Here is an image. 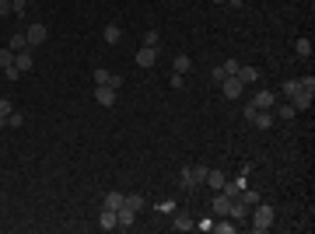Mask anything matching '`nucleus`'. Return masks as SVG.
Listing matches in <instances>:
<instances>
[{
  "mask_svg": "<svg viewBox=\"0 0 315 234\" xmlns=\"http://www.w3.org/2000/svg\"><path fill=\"white\" fill-rule=\"evenodd\" d=\"M249 217H252V231H256V234H263V231H270V227H273L277 210L270 206V203H256V206L249 210Z\"/></svg>",
  "mask_w": 315,
  "mask_h": 234,
  "instance_id": "nucleus-1",
  "label": "nucleus"
},
{
  "mask_svg": "<svg viewBox=\"0 0 315 234\" xmlns=\"http://www.w3.org/2000/svg\"><path fill=\"white\" fill-rule=\"evenodd\" d=\"M95 101H99L102 109H112L119 101V91L112 88V84H95Z\"/></svg>",
  "mask_w": 315,
  "mask_h": 234,
  "instance_id": "nucleus-2",
  "label": "nucleus"
},
{
  "mask_svg": "<svg viewBox=\"0 0 315 234\" xmlns=\"http://www.w3.org/2000/svg\"><path fill=\"white\" fill-rule=\"evenodd\" d=\"M25 39H28V46H32V49H35V46H42V42L49 39V32H46V25H39V21H35V25H28V28H25Z\"/></svg>",
  "mask_w": 315,
  "mask_h": 234,
  "instance_id": "nucleus-3",
  "label": "nucleus"
},
{
  "mask_svg": "<svg viewBox=\"0 0 315 234\" xmlns=\"http://www.w3.org/2000/svg\"><path fill=\"white\" fill-rule=\"evenodd\" d=\"M242 88H245V84H242V80H238L235 74L221 80V91H224V98H228V101H235V98H242Z\"/></svg>",
  "mask_w": 315,
  "mask_h": 234,
  "instance_id": "nucleus-4",
  "label": "nucleus"
},
{
  "mask_svg": "<svg viewBox=\"0 0 315 234\" xmlns=\"http://www.w3.org/2000/svg\"><path fill=\"white\" fill-rule=\"evenodd\" d=\"M133 59H137V67H140V70H151V67L158 63V49H151V46H140Z\"/></svg>",
  "mask_w": 315,
  "mask_h": 234,
  "instance_id": "nucleus-5",
  "label": "nucleus"
},
{
  "mask_svg": "<svg viewBox=\"0 0 315 234\" xmlns=\"http://www.w3.org/2000/svg\"><path fill=\"white\" fill-rule=\"evenodd\" d=\"M133 224H137V210H130V206L123 203V210H116V227L119 231H130Z\"/></svg>",
  "mask_w": 315,
  "mask_h": 234,
  "instance_id": "nucleus-6",
  "label": "nucleus"
},
{
  "mask_svg": "<svg viewBox=\"0 0 315 234\" xmlns=\"http://www.w3.org/2000/svg\"><path fill=\"white\" fill-rule=\"evenodd\" d=\"M249 105H252V109H273V105H277V95L263 88V91H256V95H252V101H249Z\"/></svg>",
  "mask_w": 315,
  "mask_h": 234,
  "instance_id": "nucleus-7",
  "label": "nucleus"
},
{
  "mask_svg": "<svg viewBox=\"0 0 315 234\" xmlns=\"http://www.w3.org/2000/svg\"><path fill=\"white\" fill-rule=\"evenodd\" d=\"M210 210H214V217H228V210H231V196H224L221 189H217L214 203H210Z\"/></svg>",
  "mask_w": 315,
  "mask_h": 234,
  "instance_id": "nucleus-8",
  "label": "nucleus"
},
{
  "mask_svg": "<svg viewBox=\"0 0 315 234\" xmlns=\"http://www.w3.org/2000/svg\"><path fill=\"white\" fill-rule=\"evenodd\" d=\"M14 67H18L21 74H28V70L35 67V59H32V46H28V49H21V53H14Z\"/></svg>",
  "mask_w": 315,
  "mask_h": 234,
  "instance_id": "nucleus-9",
  "label": "nucleus"
},
{
  "mask_svg": "<svg viewBox=\"0 0 315 234\" xmlns=\"http://www.w3.org/2000/svg\"><path fill=\"white\" fill-rule=\"evenodd\" d=\"M123 203H126V193H109L105 199H102V210H123Z\"/></svg>",
  "mask_w": 315,
  "mask_h": 234,
  "instance_id": "nucleus-10",
  "label": "nucleus"
},
{
  "mask_svg": "<svg viewBox=\"0 0 315 234\" xmlns=\"http://www.w3.org/2000/svg\"><path fill=\"white\" fill-rule=\"evenodd\" d=\"M235 199H242V203H245V206H249V210H252V206H256V203H263V196H259L256 189H249V185H245V189H242V193H238Z\"/></svg>",
  "mask_w": 315,
  "mask_h": 234,
  "instance_id": "nucleus-11",
  "label": "nucleus"
},
{
  "mask_svg": "<svg viewBox=\"0 0 315 234\" xmlns=\"http://www.w3.org/2000/svg\"><path fill=\"white\" fill-rule=\"evenodd\" d=\"M312 101H315V98H312V95H305V91H298V95L291 98L294 112H308V109H312Z\"/></svg>",
  "mask_w": 315,
  "mask_h": 234,
  "instance_id": "nucleus-12",
  "label": "nucleus"
},
{
  "mask_svg": "<svg viewBox=\"0 0 315 234\" xmlns=\"http://www.w3.org/2000/svg\"><path fill=\"white\" fill-rule=\"evenodd\" d=\"M203 182H207V185H210V189L217 193V189H221L228 178H224V172H217V168H207V178H203Z\"/></svg>",
  "mask_w": 315,
  "mask_h": 234,
  "instance_id": "nucleus-13",
  "label": "nucleus"
},
{
  "mask_svg": "<svg viewBox=\"0 0 315 234\" xmlns=\"http://www.w3.org/2000/svg\"><path fill=\"white\" fill-rule=\"evenodd\" d=\"M231 220H249V206L242 203V199H231V210H228Z\"/></svg>",
  "mask_w": 315,
  "mask_h": 234,
  "instance_id": "nucleus-14",
  "label": "nucleus"
},
{
  "mask_svg": "<svg viewBox=\"0 0 315 234\" xmlns=\"http://www.w3.org/2000/svg\"><path fill=\"white\" fill-rule=\"evenodd\" d=\"M235 77L242 80V84H256V80H259V70H256V67H238Z\"/></svg>",
  "mask_w": 315,
  "mask_h": 234,
  "instance_id": "nucleus-15",
  "label": "nucleus"
},
{
  "mask_svg": "<svg viewBox=\"0 0 315 234\" xmlns=\"http://www.w3.org/2000/svg\"><path fill=\"white\" fill-rule=\"evenodd\" d=\"M242 189H245V175L235 178V182H224V185H221V193H224V196H231V199H235V196L242 193Z\"/></svg>",
  "mask_w": 315,
  "mask_h": 234,
  "instance_id": "nucleus-16",
  "label": "nucleus"
},
{
  "mask_svg": "<svg viewBox=\"0 0 315 234\" xmlns=\"http://www.w3.org/2000/svg\"><path fill=\"white\" fill-rule=\"evenodd\" d=\"M172 227L186 234V231H193L196 224H193V217H189V214H175V220H172Z\"/></svg>",
  "mask_w": 315,
  "mask_h": 234,
  "instance_id": "nucleus-17",
  "label": "nucleus"
},
{
  "mask_svg": "<svg viewBox=\"0 0 315 234\" xmlns=\"http://www.w3.org/2000/svg\"><path fill=\"white\" fill-rule=\"evenodd\" d=\"M179 185H182L186 193H193V189H196V178H193V168H182V175H179Z\"/></svg>",
  "mask_w": 315,
  "mask_h": 234,
  "instance_id": "nucleus-18",
  "label": "nucleus"
},
{
  "mask_svg": "<svg viewBox=\"0 0 315 234\" xmlns=\"http://www.w3.org/2000/svg\"><path fill=\"white\" fill-rule=\"evenodd\" d=\"M102 39L109 42V46H116L123 39V32H119V25H105V32H102Z\"/></svg>",
  "mask_w": 315,
  "mask_h": 234,
  "instance_id": "nucleus-19",
  "label": "nucleus"
},
{
  "mask_svg": "<svg viewBox=\"0 0 315 234\" xmlns=\"http://www.w3.org/2000/svg\"><path fill=\"white\" fill-rule=\"evenodd\" d=\"M7 49H14V53L28 49V39H25V32H14V35H11V42H7Z\"/></svg>",
  "mask_w": 315,
  "mask_h": 234,
  "instance_id": "nucleus-20",
  "label": "nucleus"
},
{
  "mask_svg": "<svg viewBox=\"0 0 315 234\" xmlns=\"http://www.w3.org/2000/svg\"><path fill=\"white\" fill-rule=\"evenodd\" d=\"M99 227H102V231H112V227H116V214H112V210H102Z\"/></svg>",
  "mask_w": 315,
  "mask_h": 234,
  "instance_id": "nucleus-21",
  "label": "nucleus"
},
{
  "mask_svg": "<svg viewBox=\"0 0 315 234\" xmlns=\"http://www.w3.org/2000/svg\"><path fill=\"white\" fill-rule=\"evenodd\" d=\"M189 70H193V59L186 56V53H179L175 56V74H189Z\"/></svg>",
  "mask_w": 315,
  "mask_h": 234,
  "instance_id": "nucleus-22",
  "label": "nucleus"
},
{
  "mask_svg": "<svg viewBox=\"0 0 315 234\" xmlns=\"http://www.w3.org/2000/svg\"><path fill=\"white\" fill-rule=\"evenodd\" d=\"M298 112H294V105H291V101H287V105H280V109H277L273 112V119H284V122H287V119H294Z\"/></svg>",
  "mask_w": 315,
  "mask_h": 234,
  "instance_id": "nucleus-23",
  "label": "nucleus"
},
{
  "mask_svg": "<svg viewBox=\"0 0 315 234\" xmlns=\"http://www.w3.org/2000/svg\"><path fill=\"white\" fill-rule=\"evenodd\" d=\"M280 91H284L287 98H294L298 91H301V80H284V84H280Z\"/></svg>",
  "mask_w": 315,
  "mask_h": 234,
  "instance_id": "nucleus-24",
  "label": "nucleus"
},
{
  "mask_svg": "<svg viewBox=\"0 0 315 234\" xmlns=\"http://www.w3.org/2000/svg\"><path fill=\"white\" fill-rule=\"evenodd\" d=\"M144 46H151V49H158V46H161V35H158L154 28H147V32H144Z\"/></svg>",
  "mask_w": 315,
  "mask_h": 234,
  "instance_id": "nucleus-25",
  "label": "nucleus"
},
{
  "mask_svg": "<svg viewBox=\"0 0 315 234\" xmlns=\"http://www.w3.org/2000/svg\"><path fill=\"white\" fill-rule=\"evenodd\" d=\"M4 126H11V130H21V126H25V116H21V112H11V116L4 119Z\"/></svg>",
  "mask_w": 315,
  "mask_h": 234,
  "instance_id": "nucleus-26",
  "label": "nucleus"
},
{
  "mask_svg": "<svg viewBox=\"0 0 315 234\" xmlns=\"http://www.w3.org/2000/svg\"><path fill=\"white\" fill-rule=\"evenodd\" d=\"M14 112V105H11V98H0V126H4V119Z\"/></svg>",
  "mask_w": 315,
  "mask_h": 234,
  "instance_id": "nucleus-27",
  "label": "nucleus"
},
{
  "mask_svg": "<svg viewBox=\"0 0 315 234\" xmlns=\"http://www.w3.org/2000/svg\"><path fill=\"white\" fill-rule=\"evenodd\" d=\"M4 67H14V49H0V70Z\"/></svg>",
  "mask_w": 315,
  "mask_h": 234,
  "instance_id": "nucleus-28",
  "label": "nucleus"
},
{
  "mask_svg": "<svg viewBox=\"0 0 315 234\" xmlns=\"http://www.w3.org/2000/svg\"><path fill=\"white\" fill-rule=\"evenodd\" d=\"M294 49H298V56H312V42H308V39H298Z\"/></svg>",
  "mask_w": 315,
  "mask_h": 234,
  "instance_id": "nucleus-29",
  "label": "nucleus"
},
{
  "mask_svg": "<svg viewBox=\"0 0 315 234\" xmlns=\"http://www.w3.org/2000/svg\"><path fill=\"white\" fill-rule=\"evenodd\" d=\"M91 77H95V84H109V80H112V74H109L105 67H99V70H95Z\"/></svg>",
  "mask_w": 315,
  "mask_h": 234,
  "instance_id": "nucleus-30",
  "label": "nucleus"
},
{
  "mask_svg": "<svg viewBox=\"0 0 315 234\" xmlns=\"http://www.w3.org/2000/svg\"><path fill=\"white\" fill-rule=\"evenodd\" d=\"M238 67H242L238 59H224V67H221V70H224V77H231V74H238Z\"/></svg>",
  "mask_w": 315,
  "mask_h": 234,
  "instance_id": "nucleus-31",
  "label": "nucleus"
},
{
  "mask_svg": "<svg viewBox=\"0 0 315 234\" xmlns=\"http://www.w3.org/2000/svg\"><path fill=\"white\" fill-rule=\"evenodd\" d=\"M214 231L217 234H231V231H235V224H228V220H214Z\"/></svg>",
  "mask_w": 315,
  "mask_h": 234,
  "instance_id": "nucleus-32",
  "label": "nucleus"
},
{
  "mask_svg": "<svg viewBox=\"0 0 315 234\" xmlns=\"http://www.w3.org/2000/svg\"><path fill=\"white\" fill-rule=\"evenodd\" d=\"M301 91L315 98V77H301Z\"/></svg>",
  "mask_w": 315,
  "mask_h": 234,
  "instance_id": "nucleus-33",
  "label": "nucleus"
},
{
  "mask_svg": "<svg viewBox=\"0 0 315 234\" xmlns=\"http://www.w3.org/2000/svg\"><path fill=\"white\" fill-rule=\"evenodd\" d=\"M193 178H196V185H203V178H207V164H196V168H193Z\"/></svg>",
  "mask_w": 315,
  "mask_h": 234,
  "instance_id": "nucleus-34",
  "label": "nucleus"
},
{
  "mask_svg": "<svg viewBox=\"0 0 315 234\" xmlns=\"http://www.w3.org/2000/svg\"><path fill=\"white\" fill-rule=\"evenodd\" d=\"M126 206H130V210H137V214H140V206H144V199H140V196H126Z\"/></svg>",
  "mask_w": 315,
  "mask_h": 234,
  "instance_id": "nucleus-35",
  "label": "nucleus"
},
{
  "mask_svg": "<svg viewBox=\"0 0 315 234\" xmlns=\"http://www.w3.org/2000/svg\"><path fill=\"white\" fill-rule=\"evenodd\" d=\"M7 14H14V4H11V0H0V18H7Z\"/></svg>",
  "mask_w": 315,
  "mask_h": 234,
  "instance_id": "nucleus-36",
  "label": "nucleus"
},
{
  "mask_svg": "<svg viewBox=\"0 0 315 234\" xmlns=\"http://www.w3.org/2000/svg\"><path fill=\"white\" fill-rule=\"evenodd\" d=\"M168 84H172L175 91H179V88H186V74H172V80H168Z\"/></svg>",
  "mask_w": 315,
  "mask_h": 234,
  "instance_id": "nucleus-37",
  "label": "nucleus"
},
{
  "mask_svg": "<svg viewBox=\"0 0 315 234\" xmlns=\"http://www.w3.org/2000/svg\"><path fill=\"white\" fill-rule=\"evenodd\" d=\"M4 77H7V80H18L21 70H18V67H4Z\"/></svg>",
  "mask_w": 315,
  "mask_h": 234,
  "instance_id": "nucleus-38",
  "label": "nucleus"
},
{
  "mask_svg": "<svg viewBox=\"0 0 315 234\" xmlns=\"http://www.w3.org/2000/svg\"><path fill=\"white\" fill-rule=\"evenodd\" d=\"M158 210H161V214H175V203H172V199H165V203H158Z\"/></svg>",
  "mask_w": 315,
  "mask_h": 234,
  "instance_id": "nucleus-39",
  "label": "nucleus"
},
{
  "mask_svg": "<svg viewBox=\"0 0 315 234\" xmlns=\"http://www.w3.org/2000/svg\"><path fill=\"white\" fill-rule=\"evenodd\" d=\"M196 227H200V231H214V217H203Z\"/></svg>",
  "mask_w": 315,
  "mask_h": 234,
  "instance_id": "nucleus-40",
  "label": "nucleus"
},
{
  "mask_svg": "<svg viewBox=\"0 0 315 234\" xmlns=\"http://www.w3.org/2000/svg\"><path fill=\"white\" fill-rule=\"evenodd\" d=\"M228 7H235V11H238V7H242V0H228Z\"/></svg>",
  "mask_w": 315,
  "mask_h": 234,
  "instance_id": "nucleus-41",
  "label": "nucleus"
},
{
  "mask_svg": "<svg viewBox=\"0 0 315 234\" xmlns=\"http://www.w3.org/2000/svg\"><path fill=\"white\" fill-rule=\"evenodd\" d=\"M214 4H228V0H214Z\"/></svg>",
  "mask_w": 315,
  "mask_h": 234,
  "instance_id": "nucleus-42",
  "label": "nucleus"
}]
</instances>
